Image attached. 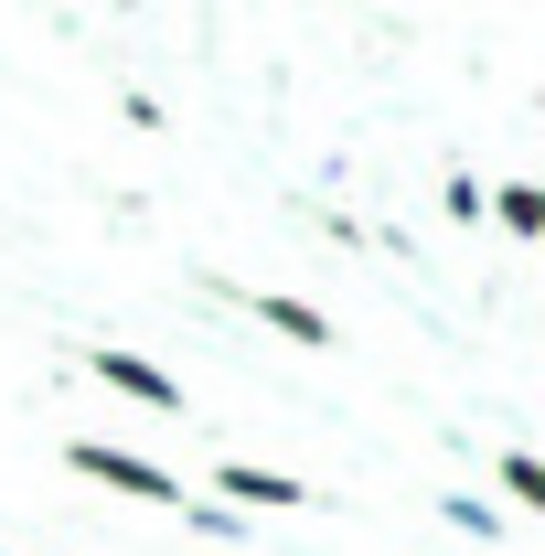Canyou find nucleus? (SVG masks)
<instances>
[{
	"mask_svg": "<svg viewBox=\"0 0 545 556\" xmlns=\"http://www.w3.org/2000/svg\"><path fill=\"white\" fill-rule=\"evenodd\" d=\"M492 214H503V236H545V193H535V182H503Z\"/></svg>",
	"mask_w": 545,
	"mask_h": 556,
	"instance_id": "nucleus-6",
	"label": "nucleus"
},
{
	"mask_svg": "<svg viewBox=\"0 0 545 556\" xmlns=\"http://www.w3.org/2000/svg\"><path fill=\"white\" fill-rule=\"evenodd\" d=\"M65 471H86V482H107V492H129V503H182V482H172L161 460H139V450H107V439H75Z\"/></svg>",
	"mask_w": 545,
	"mask_h": 556,
	"instance_id": "nucleus-1",
	"label": "nucleus"
},
{
	"mask_svg": "<svg viewBox=\"0 0 545 556\" xmlns=\"http://www.w3.org/2000/svg\"><path fill=\"white\" fill-rule=\"evenodd\" d=\"M257 321H268V332H289V343H332V321H321L310 300H257Z\"/></svg>",
	"mask_w": 545,
	"mask_h": 556,
	"instance_id": "nucleus-4",
	"label": "nucleus"
},
{
	"mask_svg": "<svg viewBox=\"0 0 545 556\" xmlns=\"http://www.w3.org/2000/svg\"><path fill=\"white\" fill-rule=\"evenodd\" d=\"M492 482H503V503H524V514H535V503H545V460H535V450H503V471H492Z\"/></svg>",
	"mask_w": 545,
	"mask_h": 556,
	"instance_id": "nucleus-5",
	"label": "nucleus"
},
{
	"mask_svg": "<svg viewBox=\"0 0 545 556\" xmlns=\"http://www.w3.org/2000/svg\"><path fill=\"white\" fill-rule=\"evenodd\" d=\"M214 492H225V503H246V514H278V503L300 514V482H289V471H257V460H225Z\"/></svg>",
	"mask_w": 545,
	"mask_h": 556,
	"instance_id": "nucleus-3",
	"label": "nucleus"
},
{
	"mask_svg": "<svg viewBox=\"0 0 545 556\" xmlns=\"http://www.w3.org/2000/svg\"><path fill=\"white\" fill-rule=\"evenodd\" d=\"M97 375H107V386H118L129 407H161V417L182 407V386H172V375H161L150 353H118V343H107V353H97Z\"/></svg>",
	"mask_w": 545,
	"mask_h": 556,
	"instance_id": "nucleus-2",
	"label": "nucleus"
}]
</instances>
